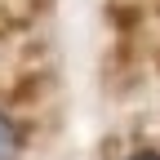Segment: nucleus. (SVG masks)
Instances as JSON below:
<instances>
[{
	"label": "nucleus",
	"mask_w": 160,
	"mask_h": 160,
	"mask_svg": "<svg viewBox=\"0 0 160 160\" xmlns=\"http://www.w3.org/2000/svg\"><path fill=\"white\" fill-rule=\"evenodd\" d=\"M0 160H22V129L5 107H0Z\"/></svg>",
	"instance_id": "1"
},
{
	"label": "nucleus",
	"mask_w": 160,
	"mask_h": 160,
	"mask_svg": "<svg viewBox=\"0 0 160 160\" xmlns=\"http://www.w3.org/2000/svg\"><path fill=\"white\" fill-rule=\"evenodd\" d=\"M129 160H160V151H133Z\"/></svg>",
	"instance_id": "2"
}]
</instances>
